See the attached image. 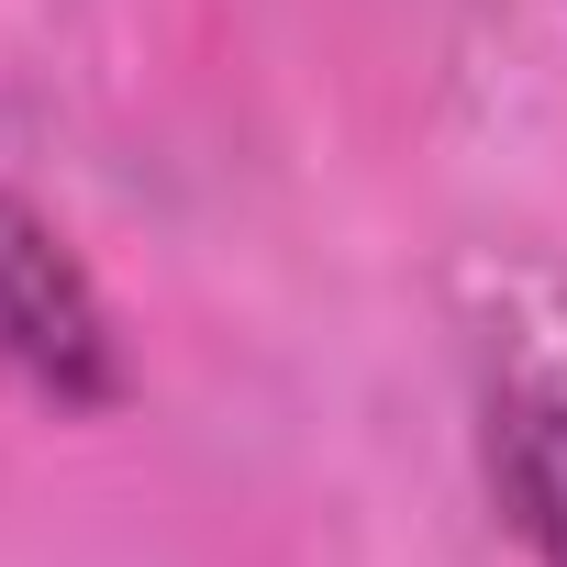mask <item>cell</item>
I'll use <instances>...</instances> for the list:
<instances>
[{
  "mask_svg": "<svg viewBox=\"0 0 567 567\" xmlns=\"http://www.w3.org/2000/svg\"><path fill=\"white\" fill-rule=\"evenodd\" d=\"M0 379L56 401V412H101L123 390V357H112L90 267L23 200H0Z\"/></svg>",
  "mask_w": 567,
  "mask_h": 567,
  "instance_id": "6da1fadb",
  "label": "cell"
},
{
  "mask_svg": "<svg viewBox=\"0 0 567 567\" xmlns=\"http://www.w3.org/2000/svg\"><path fill=\"white\" fill-rule=\"evenodd\" d=\"M489 478L501 512L545 567H567V401H501L489 412Z\"/></svg>",
  "mask_w": 567,
  "mask_h": 567,
  "instance_id": "7a4b0ae2",
  "label": "cell"
}]
</instances>
